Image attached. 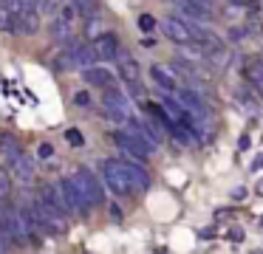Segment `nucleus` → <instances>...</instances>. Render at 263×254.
I'll list each match as a JSON object with an SVG mask.
<instances>
[{
    "mask_svg": "<svg viewBox=\"0 0 263 254\" xmlns=\"http://www.w3.org/2000/svg\"><path fill=\"white\" fill-rule=\"evenodd\" d=\"M246 79H249V82L263 93V71H260V65H249V71H246Z\"/></svg>",
    "mask_w": 263,
    "mask_h": 254,
    "instance_id": "obj_21",
    "label": "nucleus"
},
{
    "mask_svg": "<svg viewBox=\"0 0 263 254\" xmlns=\"http://www.w3.org/2000/svg\"><path fill=\"white\" fill-rule=\"evenodd\" d=\"M37 26H40V11H37V9L12 11V31H17V34H34Z\"/></svg>",
    "mask_w": 263,
    "mask_h": 254,
    "instance_id": "obj_13",
    "label": "nucleus"
},
{
    "mask_svg": "<svg viewBox=\"0 0 263 254\" xmlns=\"http://www.w3.org/2000/svg\"><path fill=\"white\" fill-rule=\"evenodd\" d=\"M110 214H114V220H122V212H119V206H110Z\"/></svg>",
    "mask_w": 263,
    "mask_h": 254,
    "instance_id": "obj_29",
    "label": "nucleus"
},
{
    "mask_svg": "<svg viewBox=\"0 0 263 254\" xmlns=\"http://www.w3.org/2000/svg\"><path fill=\"white\" fill-rule=\"evenodd\" d=\"M20 155H23V150H20V141L14 139V135H12V133H3V135H0V158H3L9 167H12V164L17 161Z\"/></svg>",
    "mask_w": 263,
    "mask_h": 254,
    "instance_id": "obj_19",
    "label": "nucleus"
},
{
    "mask_svg": "<svg viewBox=\"0 0 263 254\" xmlns=\"http://www.w3.org/2000/svg\"><path fill=\"white\" fill-rule=\"evenodd\" d=\"M74 105H77V107H82V110H88V107H91V96H88L85 90H80V93L74 96Z\"/></svg>",
    "mask_w": 263,
    "mask_h": 254,
    "instance_id": "obj_24",
    "label": "nucleus"
},
{
    "mask_svg": "<svg viewBox=\"0 0 263 254\" xmlns=\"http://www.w3.org/2000/svg\"><path fill=\"white\" fill-rule=\"evenodd\" d=\"M102 105H105V116H110L114 122H127L130 119V102H127V96L122 90L105 88Z\"/></svg>",
    "mask_w": 263,
    "mask_h": 254,
    "instance_id": "obj_6",
    "label": "nucleus"
},
{
    "mask_svg": "<svg viewBox=\"0 0 263 254\" xmlns=\"http://www.w3.org/2000/svg\"><path fill=\"white\" fill-rule=\"evenodd\" d=\"M181 14H184V20H195V23H210L212 20V9L204 3H198V0H184Z\"/></svg>",
    "mask_w": 263,
    "mask_h": 254,
    "instance_id": "obj_17",
    "label": "nucleus"
},
{
    "mask_svg": "<svg viewBox=\"0 0 263 254\" xmlns=\"http://www.w3.org/2000/svg\"><path fill=\"white\" fill-rule=\"evenodd\" d=\"M122 169H125V175H127V181L133 184V189L136 192H144V189H150V172L142 167V161H136V158H122Z\"/></svg>",
    "mask_w": 263,
    "mask_h": 254,
    "instance_id": "obj_9",
    "label": "nucleus"
},
{
    "mask_svg": "<svg viewBox=\"0 0 263 254\" xmlns=\"http://www.w3.org/2000/svg\"><path fill=\"white\" fill-rule=\"evenodd\" d=\"M99 175L105 178V184H108V189L114 192L116 198H130L133 192V184L127 181L125 169H122V161H116V158H102L99 161Z\"/></svg>",
    "mask_w": 263,
    "mask_h": 254,
    "instance_id": "obj_3",
    "label": "nucleus"
},
{
    "mask_svg": "<svg viewBox=\"0 0 263 254\" xmlns=\"http://www.w3.org/2000/svg\"><path fill=\"white\" fill-rule=\"evenodd\" d=\"M93 62H97L93 45L91 43H77V40H71V43L57 54L54 68H60V71H74V68H80V71H82V68H91Z\"/></svg>",
    "mask_w": 263,
    "mask_h": 254,
    "instance_id": "obj_2",
    "label": "nucleus"
},
{
    "mask_svg": "<svg viewBox=\"0 0 263 254\" xmlns=\"http://www.w3.org/2000/svg\"><path fill=\"white\" fill-rule=\"evenodd\" d=\"M116 62H119V73H122V79L127 82V88H130L133 93H142V88H139V65H136V60H133L127 51L119 48Z\"/></svg>",
    "mask_w": 263,
    "mask_h": 254,
    "instance_id": "obj_12",
    "label": "nucleus"
},
{
    "mask_svg": "<svg viewBox=\"0 0 263 254\" xmlns=\"http://www.w3.org/2000/svg\"><path fill=\"white\" fill-rule=\"evenodd\" d=\"M178 99H181L184 110L195 113V116H204V119H210V110H206L204 99H201V96L195 93L193 88H178Z\"/></svg>",
    "mask_w": 263,
    "mask_h": 254,
    "instance_id": "obj_16",
    "label": "nucleus"
},
{
    "mask_svg": "<svg viewBox=\"0 0 263 254\" xmlns=\"http://www.w3.org/2000/svg\"><path fill=\"white\" fill-rule=\"evenodd\" d=\"M229 237H232V240H235V243H240V240H243V231H238V229H232V231H229Z\"/></svg>",
    "mask_w": 263,
    "mask_h": 254,
    "instance_id": "obj_28",
    "label": "nucleus"
},
{
    "mask_svg": "<svg viewBox=\"0 0 263 254\" xmlns=\"http://www.w3.org/2000/svg\"><path fill=\"white\" fill-rule=\"evenodd\" d=\"M74 6L80 9L82 17H88V14H93V11H97V0H74Z\"/></svg>",
    "mask_w": 263,
    "mask_h": 254,
    "instance_id": "obj_22",
    "label": "nucleus"
},
{
    "mask_svg": "<svg viewBox=\"0 0 263 254\" xmlns=\"http://www.w3.org/2000/svg\"><path fill=\"white\" fill-rule=\"evenodd\" d=\"M164 34L173 40V43H178V45H190L195 40L190 20H184V17H173V14L164 20Z\"/></svg>",
    "mask_w": 263,
    "mask_h": 254,
    "instance_id": "obj_8",
    "label": "nucleus"
},
{
    "mask_svg": "<svg viewBox=\"0 0 263 254\" xmlns=\"http://www.w3.org/2000/svg\"><path fill=\"white\" fill-rule=\"evenodd\" d=\"M139 28H142L144 34H150L156 28V20H153V14H142L139 17Z\"/></svg>",
    "mask_w": 263,
    "mask_h": 254,
    "instance_id": "obj_23",
    "label": "nucleus"
},
{
    "mask_svg": "<svg viewBox=\"0 0 263 254\" xmlns=\"http://www.w3.org/2000/svg\"><path fill=\"white\" fill-rule=\"evenodd\" d=\"M37 155H40V158H51L54 155V147L51 144H40V147H37Z\"/></svg>",
    "mask_w": 263,
    "mask_h": 254,
    "instance_id": "obj_26",
    "label": "nucleus"
},
{
    "mask_svg": "<svg viewBox=\"0 0 263 254\" xmlns=\"http://www.w3.org/2000/svg\"><path fill=\"white\" fill-rule=\"evenodd\" d=\"M150 76H153V82L159 85L161 90H170V93H178V73L173 71V65H153L150 68Z\"/></svg>",
    "mask_w": 263,
    "mask_h": 254,
    "instance_id": "obj_14",
    "label": "nucleus"
},
{
    "mask_svg": "<svg viewBox=\"0 0 263 254\" xmlns=\"http://www.w3.org/2000/svg\"><path fill=\"white\" fill-rule=\"evenodd\" d=\"M82 79L93 88H114V73L108 71L105 65H91V68H82Z\"/></svg>",
    "mask_w": 263,
    "mask_h": 254,
    "instance_id": "obj_15",
    "label": "nucleus"
},
{
    "mask_svg": "<svg viewBox=\"0 0 263 254\" xmlns=\"http://www.w3.org/2000/svg\"><path fill=\"white\" fill-rule=\"evenodd\" d=\"M232 198H235V201H243V198H246V189H243V186H238V189H232Z\"/></svg>",
    "mask_w": 263,
    "mask_h": 254,
    "instance_id": "obj_27",
    "label": "nucleus"
},
{
    "mask_svg": "<svg viewBox=\"0 0 263 254\" xmlns=\"http://www.w3.org/2000/svg\"><path fill=\"white\" fill-rule=\"evenodd\" d=\"M161 107H164V110L170 113L173 122H184V105H181V99H178V96H176V99H173V96H167Z\"/></svg>",
    "mask_w": 263,
    "mask_h": 254,
    "instance_id": "obj_20",
    "label": "nucleus"
},
{
    "mask_svg": "<svg viewBox=\"0 0 263 254\" xmlns=\"http://www.w3.org/2000/svg\"><path fill=\"white\" fill-rule=\"evenodd\" d=\"M37 198H40L48 209H54L57 214H63V218H65V212H71L68 203H65L63 189H60V184H43L40 186V195H37Z\"/></svg>",
    "mask_w": 263,
    "mask_h": 254,
    "instance_id": "obj_11",
    "label": "nucleus"
},
{
    "mask_svg": "<svg viewBox=\"0 0 263 254\" xmlns=\"http://www.w3.org/2000/svg\"><path fill=\"white\" fill-rule=\"evenodd\" d=\"M77 17H80V9L74 6V0H71V3H65L63 9L57 11V17H54V23H51V37H54V43L68 45L71 40H74Z\"/></svg>",
    "mask_w": 263,
    "mask_h": 254,
    "instance_id": "obj_4",
    "label": "nucleus"
},
{
    "mask_svg": "<svg viewBox=\"0 0 263 254\" xmlns=\"http://www.w3.org/2000/svg\"><path fill=\"white\" fill-rule=\"evenodd\" d=\"M114 139H116V144H119V150L125 152V155L136 158V161H144V158L153 155L156 147H159V144H153V141H150L147 135L142 133V130H136V127H122V130H116Z\"/></svg>",
    "mask_w": 263,
    "mask_h": 254,
    "instance_id": "obj_1",
    "label": "nucleus"
},
{
    "mask_svg": "<svg viewBox=\"0 0 263 254\" xmlns=\"http://www.w3.org/2000/svg\"><path fill=\"white\" fill-rule=\"evenodd\" d=\"M93 54H97V60L102 62H110L119 56V37H116L114 31H102L99 37H93Z\"/></svg>",
    "mask_w": 263,
    "mask_h": 254,
    "instance_id": "obj_10",
    "label": "nucleus"
},
{
    "mask_svg": "<svg viewBox=\"0 0 263 254\" xmlns=\"http://www.w3.org/2000/svg\"><path fill=\"white\" fill-rule=\"evenodd\" d=\"M198 3H204V6H210V9H212V6L218 3V0H198Z\"/></svg>",
    "mask_w": 263,
    "mask_h": 254,
    "instance_id": "obj_31",
    "label": "nucleus"
},
{
    "mask_svg": "<svg viewBox=\"0 0 263 254\" xmlns=\"http://www.w3.org/2000/svg\"><path fill=\"white\" fill-rule=\"evenodd\" d=\"M167 3H173V6H181V3H184V0H167Z\"/></svg>",
    "mask_w": 263,
    "mask_h": 254,
    "instance_id": "obj_33",
    "label": "nucleus"
},
{
    "mask_svg": "<svg viewBox=\"0 0 263 254\" xmlns=\"http://www.w3.org/2000/svg\"><path fill=\"white\" fill-rule=\"evenodd\" d=\"M257 189H260V192H263V181H260V186H257Z\"/></svg>",
    "mask_w": 263,
    "mask_h": 254,
    "instance_id": "obj_34",
    "label": "nucleus"
},
{
    "mask_svg": "<svg viewBox=\"0 0 263 254\" xmlns=\"http://www.w3.org/2000/svg\"><path fill=\"white\" fill-rule=\"evenodd\" d=\"M34 167H37L34 158L23 152V155H20L17 161L12 164V175L20 181V184H31V181H34Z\"/></svg>",
    "mask_w": 263,
    "mask_h": 254,
    "instance_id": "obj_18",
    "label": "nucleus"
},
{
    "mask_svg": "<svg viewBox=\"0 0 263 254\" xmlns=\"http://www.w3.org/2000/svg\"><path fill=\"white\" fill-rule=\"evenodd\" d=\"M232 3H240V6H246V3H252V0H232Z\"/></svg>",
    "mask_w": 263,
    "mask_h": 254,
    "instance_id": "obj_32",
    "label": "nucleus"
},
{
    "mask_svg": "<svg viewBox=\"0 0 263 254\" xmlns=\"http://www.w3.org/2000/svg\"><path fill=\"white\" fill-rule=\"evenodd\" d=\"M260 167H263V155L255 158V164H252V169H260Z\"/></svg>",
    "mask_w": 263,
    "mask_h": 254,
    "instance_id": "obj_30",
    "label": "nucleus"
},
{
    "mask_svg": "<svg viewBox=\"0 0 263 254\" xmlns=\"http://www.w3.org/2000/svg\"><path fill=\"white\" fill-rule=\"evenodd\" d=\"M74 178H77V184L82 186V192L88 195V201L97 206V203H105V189H102V184H99V178H97V172H91L88 167H80L74 172Z\"/></svg>",
    "mask_w": 263,
    "mask_h": 254,
    "instance_id": "obj_7",
    "label": "nucleus"
},
{
    "mask_svg": "<svg viewBox=\"0 0 263 254\" xmlns=\"http://www.w3.org/2000/svg\"><path fill=\"white\" fill-rule=\"evenodd\" d=\"M60 189H63L65 203H68L71 212H77V214H88V212H91L93 203L88 201V195L82 192V186L77 184L74 175H65V178H60Z\"/></svg>",
    "mask_w": 263,
    "mask_h": 254,
    "instance_id": "obj_5",
    "label": "nucleus"
},
{
    "mask_svg": "<svg viewBox=\"0 0 263 254\" xmlns=\"http://www.w3.org/2000/svg\"><path fill=\"white\" fill-rule=\"evenodd\" d=\"M65 139H68L71 147H82V133H80V130H68V133H65Z\"/></svg>",
    "mask_w": 263,
    "mask_h": 254,
    "instance_id": "obj_25",
    "label": "nucleus"
}]
</instances>
